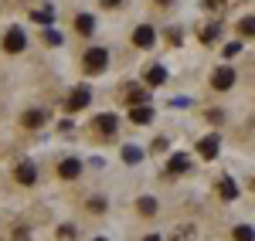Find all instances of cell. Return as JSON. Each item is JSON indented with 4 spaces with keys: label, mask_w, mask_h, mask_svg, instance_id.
Returning <instances> with one entry per match:
<instances>
[{
    "label": "cell",
    "mask_w": 255,
    "mask_h": 241,
    "mask_svg": "<svg viewBox=\"0 0 255 241\" xmlns=\"http://www.w3.org/2000/svg\"><path fill=\"white\" fill-rule=\"evenodd\" d=\"M24 44H27L24 31H20V27H10V31H7V38H3V51H7V55H20V51H24Z\"/></svg>",
    "instance_id": "1"
},
{
    "label": "cell",
    "mask_w": 255,
    "mask_h": 241,
    "mask_svg": "<svg viewBox=\"0 0 255 241\" xmlns=\"http://www.w3.org/2000/svg\"><path fill=\"white\" fill-rule=\"evenodd\" d=\"M106 61H109V55H106L102 48H89V51H85V72H102Z\"/></svg>",
    "instance_id": "2"
},
{
    "label": "cell",
    "mask_w": 255,
    "mask_h": 241,
    "mask_svg": "<svg viewBox=\"0 0 255 241\" xmlns=\"http://www.w3.org/2000/svg\"><path fill=\"white\" fill-rule=\"evenodd\" d=\"M89 102H92V92H89V88H75V92L68 95V102H65V109H68V112H79Z\"/></svg>",
    "instance_id": "3"
},
{
    "label": "cell",
    "mask_w": 255,
    "mask_h": 241,
    "mask_svg": "<svg viewBox=\"0 0 255 241\" xmlns=\"http://www.w3.org/2000/svg\"><path fill=\"white\" fill-rule=\"evenodd\" d=\"M153 41H157V34H153L150 24H139L136 31H133V44L136 48H153Z\"/></svg>",
    "instance_id": "4"
},
{
    "label": "cell",
    "mask_w": 255,
    "mask_h": 241,
    "mask_svg": "<svg viewBox=\"0 0 255 241\" xmlns=\"http://www.w3.org/2000/svg\"><path fill=\"white\" fill-rule=\"evenodd\" d=\"M14 177H17V183L31 187V183L38 180V166H34L31 160H24V163H17V173H14Z\"/></svg>",
    "instance_id": "5"
},
{
    "label": "cell",
    "mask_w": 255,
    "mask_h": 241,
    "mask_svg": "<svg viewBox=\"0 0 255 241\" xmlns=\"http://www.w3.org/2000/svg\"><path fill=\"white\" fill-rule=\"evenodd\" d=\"M92 129H96V133H102V136H113V133L119 129V119L113 116V112H106V116H99V119L92 122Z\"/></svg>",
    "instance_id": "6"
},
{
    "label": "cell",
    "mask_w": 255,
    "mask_h": 241,
    "mask_svg": "<svg viewBox=\"0 0 255 241\" xmlns=\"http://www.w3.org/2000/svg\"><path fill=\"white\" fill-rule=\"evenodd\" d=\"M211 85L221 88V92H225V88H232V85H235V72H232V68H218L215 75H211Z\"/></svg>",
    "instance_id": "7"
},
{
    "label": "cell",
    "mask_w": 255,
    "mask_h": 241,
    "mask_svg": "<svg viewBox=\"0 0 255 241\" xmlns=\"http://www.w3.org/2000/svg\"><path fill=\"white\" fill-rule=\"evenodd\" d=\"M197 153H201L204 160H215L218 157V136H204V140L197 143Z\"/></svg>",
    "instance_id": "8"
},
{
    "label": "cell",
    "mask_w": 255,
    "mask_h": 241,
    "mask_svg": "<svg viewBox=\"0 0 255 241\" xmlns=\"http://www.w3.org/2000/svg\"><path fill=\"white\" fill-rule=\"evenodd\" d=\"M129 119L136 122V126H146V122L153 119V109H150V105H143V102H139V105H133V112H129Z\"/></svg>",
    "instance_id": "9"
},
{
    "label": "cell",
    "mask_w": 255,
    "mask_h": 241,
    "mask_svg": "<svg viewBox=\"0 0 255 241\" xmlns=\"http://www.w3.org/2000/svg\"><path fill=\"white\" fill-rule=\"evenodd\" d=\"M58 173L65 177V180H75V177L82 173V163L79 160H61L58 163Z\"/></svg>",
    "instance_id": "10"
},
{
    "label": "cell",
    "mask_w": 255,
    "mask_h": 241,
    "mask_svg": "<svg viewBox=\"0 0 255 241\" xmlns=\"http://www.w3.org/2000/svg\"><path fill=\"white\" fill-rule=\"evenodd\" d=\"M44 119H48V112H44V109H31V112H24V126H27V129L44 126Z\"/></svg>",
    "instance_id": "11"
},
{
    "label": "cell",
    "mask_w": 255,
    "mask_h": 241,
    "mask_svg": "<svg viewBox=\"0 0 255 241\" xmlns=\"http://www.w3.org/2000/svg\"><path fill=\"white\" fill-rule=\"evenodd\" d=\"M75 31H79V34H92V31H96V17H92V14H79V17H75Z\"/></svg>",
    "instance_id": "12"
},
{
    "label": "cell",
    "mask_w": 255,
    "mask_h": 241,
    "mask_svg": "<svg viewBox=\"0 0 255 241\" xmlns=\"http://www.w3.org/2000/svg\"><path fill=\"white\" fill-rule=\"evenodd\" d=\"M167 170H170V173H184V170H187V157H184V153H174L170 163H167Z\"/></svg>",
    "instance_id": "13"
},
{
    "label": "cell",
    "mask_w": 255,
    "mask_h": 241,
    "mask_svg": "<svg viewBox=\"0 0 255 241\" xmlns=\"http://www.w3.org/2000/svg\"><path fill=\"white\" fill-rule=\"evenodd\" d=\"M170 241H194V228H191V224H184V228H174Z\"/></svg>",
    "instance_id": "14"
},
{
    "label": "cell",
    "mask_w": 255,
    "mask_h": 241,
    "mask_svg": "<svg viewBox=\"0 0 255 241\" xmlns=\"http://www.w3.org/2000/svg\"><path fill=\"white\" fill-rule=\"evenodd\" d=\"M146 81H150V85H163V81H167V72H163V68H150V72H146Z\"/></svg>",
    "instance_id": "15"
},
{
    "label": "cell",
    "mask_w": 255,
    "mask_h": 241,
    "mask_svg": "<svg viewBox=\"0 0 255 241\" xmlns=\"http://www.w3.org/2000/svg\"><path fill=\"white\" fill-rule=\"evenodd\" d=\"M218 194H221L225 201H232V197L238 194V190H235V180H221V183H218Z\"/></svg>",
    "instance_id": "16"
},
{
    "label": "cell",
    "mask_w": 255,
    "mask_h": 241,
    "mask_svg": "<svg viewBox=\"0 0 255 241\" xmlns=\"http://www.w3.org/2000/svg\"><path fill=\"white\" fill-rule=\"evenodd\" d=\"M235 241H255V231L249 228V224H238L235 228Z\"/></svg>",
    "instance_id": "17"
},
{
    "label": "cell",
    "mask_w": 255,
    "mask_h": 241,
    "mask_svg": "<svg viewBox=\"0 0 255 241\" xmlns=\"http://www.w3.org/2000/svg\"><path fill=\"white\" fill-rule=\"evenodd\" d=\"M136 207H139V214H157V201L153 197H143Z\"/></svg>",
    "instance_id": "18"
},
{
    "label": "cell",
    "mask_w": 255,
    "mask_h": 241,
    "mask_svg": "<svg viewBox=\"0 0 255 241\" xmlns=\"http://www.w3.org/2000/svg\"><path fill=\"white\" fill-rule=\"evenodd\" d=\"M123 160H126V163H139V160H143V153H139L136 146H126V150H123Z\"/></svg>",
    "instance_id": "19"
},
{
    "label": "cell",
    "mask_w": 255,
    "mask_h": 241,
    "mask_svg": "<svg viewBox=\"0 0 255 241\" xmlns=\"http://www.w3.org/2000/svg\"><path fill=\"white\" fill-rule=\"evenodd\" d=\"M238 31H242V34H255V17H245L238 24Z\"/></svg>",
    "instance_id": "20"
},
{
    "label": "cell",
    "mask_w": 255,
    "mask_h": 241,
    "mask_svg": "<svg viewBox=\"0 0 255 241\" xmlns=\"http://www.w3.org/2000/svg\"><path fill=\"white\" fill-rule=\"evenodd\" d=\"M143 95H146L143 88H133V92H129V102H133V105H139V102H143Z\"/></svg>",
    "instance_id": "21"
},
{
    "label": "cell",
    "mask_w": 255,
    "mask_h": 241,
    "mask_svg": "<svg viewBox=\"0 0 255 241\" xmlns=\"http://www.w3.org/2000/svg\"><path fill=\"white\" fill-rule=\"evenodd\" d=\"M238 51H242V44H238V41H232V44L225 48V58H232V55H238Z\"/></svg>",
    "instance_id": "22"
},
{
    "label": "cell",
    "mask_w": 255,
    "mask_h": 241,
    "mask_svg": "<svg viewBox=\"0 0 255 241\" xmlns=\"http://www.w3.org/2000/svg\"><path fill=\"white\" fill-rule=\"evenodd\" d=\"M218 38V27H208V31H204V34H201V41H208V44H211V41Z\"/></svg>",
    "instance_id": "23"
},
{
    "label": "cell",
    "mask_w": 255,
    "mask_h": 241,
    "mask_svg": "<svg viewBox=\"0 0 255 241\" xmlns=\"http://www.w3.org/2000/svg\"><path fill=\"white\" fill-rule=\"evenodd\" d=\"M34 20H41V24H48V20H51V14H48V10H34Z\"/></svg>",
    "instance_id": "24"
},
{
    "label": "cell",
    "mask_w": 255,
    "mask_h": 241,
    "mask_svg": "<svg viewBox=\"0 0 255 241\" xmlns=\"http://www.w3.org/2000/svg\"><path fill=\"white\" fill-rule=\"evenodd\" d=\"M44 41H48V44H58L61 38H58V31H48V34H44Z\"/></svg>",
    "instance_id": "25"
},
{
    "label": "cell",
    "mask_w": 255,
    "mask_h": 241,
    "mask_svg": "<svg viewBox=\"0 0 255 241\" xmlns=\"http://www.w3.org/2000/svg\"><path fill=\"white\" fill-rule=\"evenodd\" d=\"M102 3H106V7H116V3H123V0H102Z\"/></svg>",
    "instance_id": "26"
},
{
    "label": "cell",
    "mask_w": 255,
    "mask_h": 241,
    "mask_svg": "<svg viewBox=\"0 0 255 241\" xmlns=\"http://www.w3.org/2000/svg\"><path fill=\"white\" fill-rule=\"evenodd\" d=\"M157 3H160V7H167V3H170V0H157Z\"/></svg>",
    "instance_id": "27"
},
{
    "label": "cell",
    "mask_w": 255,
    "mask_h": 241,
    "mask_svg": "<svg viewBox=\"0 0 255 241\" xmlns=\"http://www.w3.org/2000/svg\"><path fill=\"white\" fill-rule=\"evenodd\" d=\"M146 241H160V238H157V235H150V238H146Z\"/></svg>",
    "instance_id": "28"
},
{
    "label": "cell",
    "mask_w": 255,
    "mask_h": 241,
    "mask_svg": "<svg viewBox=\"0 0 255 241\" xmlns=\"http://www.w3.org/2000/svg\"><path fill=\"white\" fill-rule=\"evenodd\" d=\"M96 241H106V238H96Z\"/></svg>",
    "instance_id": "29"
}]
</instances>
